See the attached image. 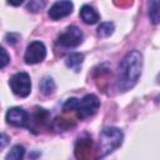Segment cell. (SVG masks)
Returning a JSON list of instances; mask_svg holds the SVG:
<instances>
[{"mask_svg":"<svg viewBox=\"0 0 160 160\" xmlns=\"http://www.w3.org/2000/svg\"><path fill=\"white\" fill-rule=\"evenodd\" d=\"M82 39H84L82 31L78 26L70 25L66 28L64 32L59 35L58 44H60L64 48H76L82 42Z\"/></svg>","mask_w":160,"mask_h":160,"instance_id":"5b68a950","label":"cell"},{"mask_svg":"<svg viewBox=\"0 0 160 160\" xmlns=\"http://www.w3.org/2000/svg\"><path fill=\"white\" fill-rule=\"evenodd\" d=\"M115 30V25L114 22L111 21H106V22H101L99 26H98V30H96V34L100 38H108L110 36Z\"/></svg>","mask_w":160,"mask_h":160,"instance_id":"5bb4252c","label":"cell"},{"mask_svg":"<svg viewBox=\"0 0 160 160\" xmlns=\"http://www.w3.org/2000/svg\"><path fill=\"white\" fill-rule=\"evenodd\" d=\"M24 1H25V0H8V2H9L10 5H12V6H20Z\"/></svg>","mask_w":160,"mask_h":160,"instance_id":"ffe728a7","label":"cell"},{"mask_svg":"<svg viewBox=\"0 0 160 160\" xmlns=\"http://www.w3.org/2000/svg\"><path fill=\"white\" fill-rule=\"evenodd\" d=\"M39 88H40V92H41L42 95L49 96V95H51V94L55 91V82H54L52 78H50V76H44V78L40 80Z\"/></svg>","mask_w":160,"mask_h":160,"instance_id":"7c38bea8","label":"cell"},{"mask_svg":"<svg viewBox=\"0 0 160 160\" xmlns=\"http://www.w3.org/2000/svg\"><path fill=\"white\" fill-rule=\"evenodd\" d=\"M45 56H46V48H45L44 42H41L39 40H34L26 46V50L24 54V60L26 64L34 65V64L41 62L45 59Z\"/></svg>","mask_w":160,"mask_h":160,"instance_id":"8992f818","label":"cell"},{"mask_svg":"<svg viewBox=\"0 0 160 160\" xmlns=\"http://www.w3.org/2000/svg\"><path fill=\"white\" fill-rule=\"evenodd\" d=\"M9 62H10V56L8 55L6 50L4 48H1V64H0V68L4 69Z\"/></svg>","mask_w":160,"mask_h":160,"instance_id":"ac0fdd59","label":"cell"},{"mask_svg":"<svg viewBox=\"0 0 160 160\" xmlns=\"http://www.w3.org/2000/svg\"><path fill=\"white\" fill-rule=\"evenodd\" d=\"M124 139V134L119 128L109 126L101 130L99 136V150H98V158H105L110 152H112L115 149H118Z\"/></svg>","mask_w":160,"mask_h":160,"instance_id":"7a4b0ae2","label":"cell"},{"mask_svg":"<svg viewBox=\"0 0 160 160\" xmlns=\"http://www.w3.org/2000/svg\"><path fill=\"white\" fill-rule=\"evenodd\" d=\"M9 85L12 92L19 98H26L31 91V79L30 75L25 71H19L14 74L10 80Z\"/></svg>","mask_w":160,"mask_h":160,"instance_id":"277c9868","label":"cell"},{"mask_svg":"<svg viewBox=\"0 0 160 160\" xmlns=\"http://www.w3.org/2000/svg\"><path fill=\"white\" fill-rule=\"evenodd\" d=\"M82 61H84V55L81 52H72L70 54L66 60H65V64L69 69L74 70V71H80V68L82 65Z\"/></svg>","mask_w":160,"mask_h":160,"instance_id":"8fae6325","label":"cell"},{"mask_svg":"<svg viewBox=\"0 0 160 160\" xmlns=\"http://www.w3.org/2000/svg\"><path fill=\"white\" fill-rule=\"evenodd\" d=\"M5 39H6V41L9 42V44H16V41H18V39H19V35L18 34H8L6 36H5Z\"/></svg>","mask_w":160,"mask_h":160,"instance_id":"d6986e66","label":"cell"},{"mask_svg":"<svg viewBox=\"0 0 160 160\" xmlns=\"http://www.w3.org/2000/svg\"><path fill=\"white\" fill-rule=\"evenodd\" d=\"M5 119H6V122L12 126L25 128V126H28V122H29V114L22 108L14 106L6 111Z\"/></svg>","mask_w":160,"mask_h":160,"instance_id":"52a82bcc","label":"cell"},{"mask_svg":"<svg viewBox=\"0 0 160 160\" xmlns=\"http://www.w3.org/2000/svg\"><path fill=\"white\" fill-rule=\"evenodd\" d=\"M48 116H49V112L45 109H36V111L32 114V119H34L32 121L38 125H42L48 120Z\"/></svg>","mask_w":160,"mask_h":160,"instance_id":"2e32d148","label":"cell"},{"mask_svg":"<svg viewBox=\"0 0 160 160\" xmlns=\"http://www.w3.org/2000/svg\"><path fill=\"white\" fill-rule=\"evenodd\" d=\"M100 108V100L95 94H88L81 100H75L74 111L78 114L80 119H86L92 116Z\"/></svg>","mask_w":160,"mask_h":160,"instance_id":"3957f363","label":"cell"},{"mask_svg":"<svg viewBox=\"0 0 160 160\" xmlns=\"http://www.w3.org/2000/svg\"><path fill=\"white\" fill-rule=\"evenodd\" d=\"M91 139H79L75 146V156L76 158H85L91 150Z\"/></svg>","mask_w":160,"mask_h":160,"instance_id":"30bf717a","label":"cell"},{"mask_svg":"<svg viewBox=\"0 0 160 160\" xmlns=\"http://www.w3.org/2000/svg\"><path fill=\"white\" fill-rule=\"evenodd\" d=\"M6 142H8V136H6V134H5V132H2V134H1V149H4V148H5Z\"/></svg>","mask_w":160,"mask_h":160,"instance_id":"44dd1931","label":"cell"},{"mask_svg":"<svg viewBox=\"0 0 160 160\" xmlns=\"http://www.w3.org/2000/svg\"><path fill=\"white\" fill-rule=\"evenodd\" d=\"M142 55L139 50L129 51L119 64L116 86L120 91H128L134 88L141 75Z\"/></svg>","mask_w":160,"mask_h":160,"instance_id":"6da1fadb","label":"cell"},{"mask_svg":"<svg viewBox=\"0 0 160 160\" xmlns=\"http://www.w3.org/2000/svg\"><path fill=\"white\" fill-rule=\"evenodd\" d=\"M149 18L152 24L160 22V0H149Z\"/></svg>","mask_w":160,"mask_h":160,"instance_id":"4fadbf2b","label":"cell"},{"mask_svg":"<svg viewBox=\"0 0 160 160\" xmlns=\"http://www.w3.org/2000/svg\"><path fill=\"white\" fill-rule=\"evenodd\" d=\"M74 10V4L70 0H60L51 5L48 15L51 20H60L68 15H70Z\"/></svg>","mask_w":160,"mask_h":160,"instance_id":"ba28073f","label":"cell"},{"mask_svg":"<svg viewBox=\"0 0 160 160\" xmlns=\"http://www.w3.org/2000/svg\"><path fill=\"white\" fill-rule=\"evenodd\" d=\"M24 154H25V149L22 145H14L11 150L6 154L5 160H20L24 158Z\"/></svg>","mask_w":160,"mask_h":160,"instance_id":"9a60e30c","label":"cell"},{"mask_svg":"<svg viewBox=\"0 0 160 160\" xmlns=\"http://www.w3.org/2000/svg\"><path fill=\"white\" fill-rule=\"evenodd\" d=\"M46 5V0H30L26 9L31 12H39L41 11Z\"/></svg>","mask_w":160,"mask_h":160,"instance_id":"e0dca14e","label":"cell"},{"mask_svg":"<svg viewBox=\"0 0 160 160\" xmlns=\"http://www.w3.org/2000/svg\"><path fill=\"white\" fill-rule=\"evenodd\" d=\"M79 16H80V19H81L85 24H88V25L96 24V22L100 20L99 12H98L91 5H82L81 9H80Z\"/></svg>","mask_w":160,"mask_h":160,"instance_id":"9c48e42d","label":"cell"}]
</instances>
